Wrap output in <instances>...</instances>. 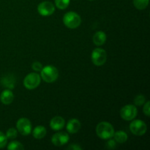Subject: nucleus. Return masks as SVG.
<instances>
[{
    "mask_svg": "<svg viewBox=\"0 0 150 150\" xmlns=\"http://www.w3.org/2000/svg\"><path fill=\"white\" fill-rule=\"evenodd\" d=\"M55 11V7L51 2L48 1H42L38 6V12L42 16H49Z\"/></svg>",
    "mask_w": 150,
    "mask_h": 150,
    "instance_id": "nucleus-9",
    "label": "nucleus"
},
{
    "mask_svg": "<svg viewBox=\"0 0 150 150\" xmlns=\"http://www.w3.org/2000/svg\"><path fill=\"white\" fill-rule=\"evenodd\" d=\"M96 133L100 139L108 140L114 136V129L109 122H101L97 125Z\"/></svg>",
    "mask_w": 150,
    "mask_h": 150,
    "instance_id": "nucleus-1",
    "label": "nucleus"
},
{
    "mask_svg": "<svg viewBox=\"0 0 150 150\" xmlns=\"http://www.w3.org/2000/svg\"><path fill=\"white\" fill-rule=\"evenodd\" d=\"M41 81V77L36 73H31L25 77L23 80V85L27 89L32 90L35 89L40 85Z\"/></svg>",
    "mask_w": 150,
    "mask_h": 150,
    "instance_id": "nucleus-4",
    "label": "nucleus"
},
{
    "mask_svg": "<svg viewBox=\"0 0 150 150\" xmlns=\"http://www.w3.org/2000/svg\"><path fill=\"white\" fill-rule=\"evenodd\" d=\"M1 83L4 85L3 86H5L8 89H13L14 88V82L11 79H9L8 77L3 78Z\"/></svg>",
    "mask_w": 150,
    "mask_h": 150,
    "instance_id": "nucleus-20",
    "label": "nucleus"
},
{
    "mask_svg": "<svg viewBox=\"0 0 150 150\" xmlns=\"http://www.w3.org/2000/svg\"><path fill=\"white\" fill-rule=\"evenodd\" d=\"M40 73L41 79L47 83H53L59 77L58 70L53 65H47L42 67Z\"/></svg>",
    "mask_w": 150,
    "mask_h": 150,
    "instance_id": "nucleus-2",
    "label": "nucleus"
},
{
    "mask_svg": "<svg viewBox=\"0 0 150 150\" xmlns=\"http://www.w3.org/2000/svg\"><path fill=\"white\" fill-rule=\"evenodd\" d=\"M69 137L68 134L64 132H60V133H55L54 136H52L51 139V142H52L54 146H61L63 145L66 144L68 142Z\"/></svg>",
    "mask_w": 150,
    "mask_h": 150,
    "instance_id": "nucleus-10",
    "label": "nucleus"
},
{
    "mask_svg": "<svg viewBox=\"0 0 150 150\" xmlns=\"http://www.w3.org/2000/svg\"><path fill=\"white\" fill-rule=\"evenodd\" d=\"M146 102V99H145V97L142 95H139L135 98L134 99V103L136 104V105H144Z\"/></svg>",
    "mask_w": 150,
    "mask_h": 150,
    "instance_id": "nucleus-22",
    "label": "nucleus"
},
{
    "mask_svg": "<svg viewBox=\"0 0 150 150\" xmlns=\"http://www.w3.org/2000/svg\"><path fill=\"white\" fill-rule=\"evenodd\" d=\"M70 0H54L55 5L59 10H64L69 6Z\"/></svg>",
    "mask_w": 150,
    "mask_h": 150,
    "instance_id": "nucleus-19",
    "label": "nucleus"
},
{
    "mask_svg": "<svg viewBox=\"0 0 150 150\" xmlns=\"http://www.w3.org/2000/svg\"><path fill=\"white\" fill-rule=\"evenodd\" d=\"M32 135H33L35 139H42L46 135V129L45 128V127H43L42 125L37 126L33 130Z\"/></svg>",
    "mask_w": 150,
    "mask_h": 150,
    "instance_id": "nucleus-15",
    "label": "nucleus"
},
{
    "mask_svg": "<svg viewBox=\"0 0 150 150\" xmlns=\"http://www.w3.org/2000/svg\"><path fill=\"white\" fill-rule=\"evenodd\" d=\"M137 108L133 105H126L120 110V117L126 121L133 120L137 116Z\"/></svg>",
    "mask_w": 150,
    "mask_h": 150,
    "instance_id": "nucleus-7",
    "label": "nucleus"
},
{
    "mask_svg": "<svg viewBox=\"0 0 150 150\" xmlns=\"http://www.w3.org/2000/svg\"><path fill=\"white\" fill-rule=\"evenodd\" d=\"M7 143V138L6 135L4 134L2 132L0 131V149L4 148Z\"/></svg>",
    "mask_w": 150,
    "mask_h": 150,
    "instance_id": "nucleus-23",
    "label": "nucleus"
},
{
    "mask_svg": "<svg viewBox=\"0 0 150 150\" xmlns=\"http://www.w3.org/2000/svg\"><path fill=\"white\" fill-rule=\"evenodd\" d=\"M65 121L64 119L59 116H57L52 118L50 122V127L54 130H60L64 127Z\"/></svg>",
    "mask_w": 150,
    "mask_h": 150,
    "instance_id": "nucleus-11",
    "label": "nucleus"
},
{
    "mask_svg": "<svg viewBox=\"0 0 150 150\" xmlns=\"http://www.w3.org/2000/svg\"><path fill=\"white\" fill-rule=\"evenodd\" d=\"M106 147L107 149H114L116 147V142L115 140H112V139H110L106 144Z\"/></svg>",
    "mask_w": 150,
    "mask_h": 150,
    "instance_id": "nucleus-26",
    "label": "nucleus"
},
{
    "mask_svg": "<svg viewBox=\"0 0 150 150\" xmlns=\"http://www.w3.org/2000/svg\"><path fill=\"white\" fill-rule=\"evenodd\" d=\"M106 41V35L103 31L97 32L93 36V42L97 46L103 45Z\"/></svg>",
    "mask_w": 150,
    "mask_h": 150,
    "instance_id": "nucleus-14",
    "label": "nucleus"
},
{
    "mask_svg": "<svg viewBox=\"0 0 150 150\" xmlns=\"http://www.w3.org/2000/svg\"><path fill=\"white\" fill-rule=\"evenodd\" d=\"M149 105H150V102L149 101H147V102L144 104V108H143L144 113L145 115H146L147 117H149V114H150Z\"/></svg>",
    "mask_w": 150,
    "mask_h": 150,
    "instance_id": "nucleus-25",
    "label": "nucleus"
},
{
    "mask_svg": "<svg viewBox=\"0 0 150 150\" xmlns=\"http://www.w3.org/2000/svg\"><path fill=\"white\" fill-rule=\"evenodd\" d=\"M17 135L18 130L12 127V128L7 130V133H6V137L7 138V139H14L17 137Z\"/></svg>",
    "mask_w": 150,
    "mask_h": 150,
    "instance_id": "nucleus-21",
    "label": "nucleus"
},
{
    "mask_svg": "<svg viewBox=\"0 0 150 150\" xmlns=\"http://www.w3.org/2000/svg\"><path fill=\"white\" fill-rule=\"evenodd\" d=\"M113 137H114L115 142H118L120 144L125 143L127 140V133L125 131H122V130H119V131H117L116 133L114 132V134Z\"/></svg>",
    "mask_w": 150,
    "mask_h": 150,
    "instance_id": "nucleus-16",
    "label": "nucleus"
},
{
    "mask_svg": "<svg viewBox=\"0 0 150 150\" xmlns=\"http://www.w3.org/2000/svg\"><path fill=\"white\" fill-rule=\"evenodd\" d=\"M89 1H93V0H89Z\"/></svg>",
    "mask_w": 150,
    "mask_h": 150,
    "instance_id": "nucleus-28",
    "label": "nucleus"
},
{
    "mask_svg": "<svg viewBox=\"0 0 150 150\" xmlns=\"http://www.w3.org/2000/svg\"><path fill=\"white\" fill-rule=\"evenodd\" d=\"M130 130L136 136H143L146 133L147 127L146 123L141 120H133L130 125Z\"/></svg>",
    "mask_w": 150,
    "mask_h": 150,
    "instance_id": "nucleus-6",
    "label": "nucleus"
},
{
    "mask_svg": "<svg viewBox=\"0 0 150 150\" xmlns=\"http://www.w3.org/2000/svg\"><path fill=\"white\" fill-rule=\"evenodd\" d=\"M67 130L71 134L78 133L81 129V122L77 119H71L67 124Z\"/></svg>",
    "mask_w": 150,
    "mask_h": 150,
    "instance_id": "nucleus-12",
    "label": "nucleus"
},
{
    "mask_svg": "<svg viewBox=\"0 0 150 150\" xmlns=\"http://www.w3.org/2000/svg\"><path fill=\"white\" fill-rule=\"evenodd\" d=\"M17 130L23 136H28L32 133V124L26 118H21L16 123Z\"/></svg>",
    "mask_w": 150,
    "mask_h": 150,
    "instance_id": "nucleus-8",
    "label": "nucleus"
},
{
    "mask_svg": "<svg viewBox=\"0 0 150 150\" xmlns=\"http://www.w3.org/2000/svg\"><path fill=\"white\" fill-rule=\"evenodd\" d=\"M32 67L35 71H41V70H42L43 67H42V64L40 62H35L32 64Z\"/></svg>",
    "mask_w": 150,
    "mask_h": 150,
    "instance_id": "nucleus-24",
    "label": "nucleus"
},
{
    "mask_svg": "<svg viewBox=\"0 0 150 150\" xmlns=\"http://www.w3.org/2000/svg\"><path fill=\"white\" fill-rule=\"evenodd\" d=\"M149 0H133V4L138 10H144L149 4Z\"/></svg>",
    "mask_w": 150,
    "mask_h": 150,
    "instance_id": "nucleus-17",
    "label": "nucleus"
},
{
    "mask_svg": "<svg viewBox=\"0 0 150 150\" xmlns=\"http://www.w3.org/2000/svg\"><path fill=\"white\" fill-rule=\"evenodd\" d=\"M64 24L69 29H76L81 23V18L78 13L75 12H68L63 17Z\"/></svg>",
    "mask_w": 150,
    "mask_h": 150,
    "instance_id": "nucleus-3",
    "label": "nucleus"
},
{
    "mask_svg": "<svg viewBox=\"0 0 150 150\" xmlns=\"http://www.w3.org/2000/svg\"><path fill=\"white\" fill-rule=\"evenodd\" d=\"M0 100H1V102L4 105H10L14 100V95L10 89H6L1 92Z\"/></svg>",
    "mask_w": 150,
    "mask_h": 150,
    "instance_id": "nucleus-13",
    "label": "nucleus"
},
{
    "mask_svg": "<svg viewBox=\"0 0 150 150\" xmlns=\"http://www.w3.org/2000/svg\"><path fill=\"white\" fill-rule=\"evenodd\" d=\"M92 61L97 66H102L105 63L107 59V54L103 48H95L92 53Z\"/></svg>",
    "mask_w": 150,
    "mask_h": 150,
    "instance_id": "nucleus-5",
    "label": "nucleus"
},
{
    "mask_svg": "<svg viewBox=\"0 0 150 150\" xmlns=\"http://www.w3.org/2000/svg\"><path fill=\"white\" fill-rule=\"evenodd\" d=\"M7 149L9 150H23L24 149V146H23L21 143L17 142V141H13L10 142L7 145Z\"/></svg>",
    "mask_w": 150,
    "mask_h": 150,
    "instance_id": "nucleus-18",
    "label": "nucleus"
},
{
    "mask_svg": "<svg viewBox=\"0 0 150 150\" xmlns=\"http://www.w3.org/2000/svg\"><path fill=\"white\" fill-rule=\"evenodd\" d=\"M67 149L71 150H81L82 147H81V146L78 144H71L70 146H67Z\"/></svg>",
    "mask_w": 150,
    "mask_h": 150,
    "instance_id": "nucleus-27",
    "label": "nucleus"
}]
</instances>
